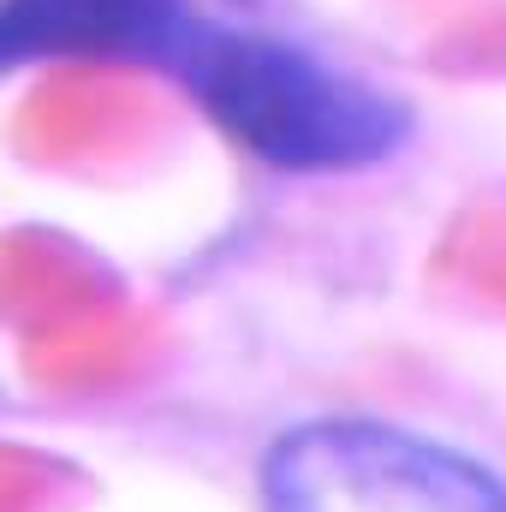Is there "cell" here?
Returning a JSON list of instances; mask_svg holds the SVG:
<instances>
[{
	"instance_id": "1",
	"label": "cell",
	"mask_w": 506,
	"mask_h": 512,
	"mask_svg": "<svg viewBox=\"0 0 506 512\" xmlns=\"http://www.w3.org/2000/svg\"><path fill=\"white\" fill-rule=\"evenodd\" d=\"M161 72H173L233 143L286 173L370 167L405 131L376 84L221 0H191Z\"/></svg>"
},
{
	"instance_id": "2",
	"label": "cell",
	"mask_w": 506,
	"mask_h": 512,
	"mask_svg": "<svg viewBox=\"0 0 506 512\" xmlns=\"http://www.w3.org/2000/svg\"><path fill=\"white\" fill-rule=\"evenodd\" d=\"M262 512H506V483L399 423L316 417L274 441Z\"/></svg>"
},
{
	"instance_id": "3",
	"label": "cell",
	"mask_w": 506,
	"mask_h": 512,
	"mask_svg": "<svg viewBox=\"0 0 506 512\" xmlns=\"http://www.w3.org/2000/svg\"><path fill=\"white\" fill-rule=\"evenodd\" d=\"M191 0H0V72L30 60H131L161 72Z\"/></svg>"
}]
</instances>
